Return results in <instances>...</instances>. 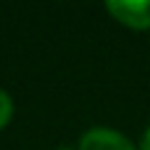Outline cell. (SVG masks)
<instances>
[{
    "label": "cell",
    "mask_w": 150,
    "mask_h": 150,
    "mask_svg": "<svg viewBox=\"0 0 150 150\" xmlns=\"http://www.w3.org/2000/svg\"><path fill=\"white\" fill-rule=\"evenodd\" d=\"M56 150H73V148H68V145H61V148H56Z\"/></svg>",
    "instance_id": "cell-5"
},
{
    "label": "cell",
    "mask_w": 150,
    "mask_h": 150,
    "mask_svg": "<svg viewBox=\"0 0 150 150\" xmlns=\"http://www.w3.org/2000/svg\"><path fill=\"white\" fill-rule=\"evenodd\" d=\"M80 150H136V145L115 129L94 127L80 138Z\"/></svg>",
    "instance_id": "cell-1"
},
{
    "label": "cell",
    "mask_w": 150,
    "mask_h": 150,
    "mask_svg": "<svg viewBox=\"0 0 150 150\" xmlns=\"http://www.w3.org/2000/svg\"><path fill=\"white\" fill-rule=\"evenodd\" d=\"M108 9L115 14V19L124 21L134 28H148L150 26V0H110Z\"/></svg>",
    "instance_id": "cell-2"
},
{
    "label": "cell",
    "mask_w": 150,
    "mask_h": 150,
    "mask_svg": "<svg viewBox=\"0 0 150 150\" xmlns=\"http://www.w3.org/2000/svg\"><path fill=\"white\" fill-rule=\"evenodd\" d=\"M9 117H12V98L7 91L0 89V129L9 122Z\"/></svg>",
    "instance_id": "cell-3"
},
{
    "label": "cell",
    "mask_w": 150,
    "mask_h": 150,
    "mask_svg": "<svg viewBox=\"0 0 150 150\" xmlns=\"http://www.w3.org/2000/svg\"><path fill=\"white\" fill-rule=\"evenodd\" d=\"M141 150H150V127L145 129V134L141 138Z\"/></svg>",
    "instance_id": "cell-4"
}]
</instances>
